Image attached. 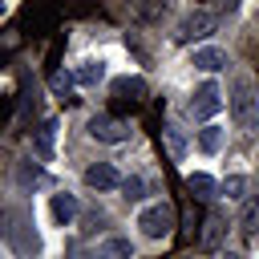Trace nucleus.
<instances>
[{"label":"nucleus","instance_id":"nucleus-1","mask_svg":"<svg viewBox=\"0 0 259 259\" xmlns=\"http://www.w3.org/2000/svg\"><path fill=\"white\" fill-rule=\"evenodd\" d=\"M231 117H235V125H251L259 117V93H255L251 77L235 81V89H231Z\"/></svg>","mask_w":259,"mask_h":259},{"label":"nucleus","instance_id":"nucleus-2","mask_svg":"<svg viewBox=\"0 0 259 259\" xmlns=\"http://www.w3.org/2000/svg\"><path fill=\"white\" fill-rule=\"evenodd\" d=\"M138 227H142L146 239H166V235L174 231V206H170V202H154V206H146V210L138 214Z\"/></svg>","mask_w":259,"mask_h":259},{"label":"nucleus","instance_id":"nucleus-3","mask_svg":"<svg viewBox=\"0 0 259 259\" xmlns=\"http://www.w3.org/2000/svg\"><path fill=\"white\" fill-rule=\"evenodd\" d=\"M210 32H214V16H210L206 8H190V12L178 20L174 40H178V45H190V40H202V36H210Z\"/></svg>","mask_w":259,"mask_h":259},{"label":"nucleus","instance_id":"nucleus-4","mask_svg":"<svg viewBox=\"0 0 259 259\" xmlns=\"http://www.w3.org/2000/svg\"><path fill=\"white\" fill-rule=\"evenodd\" d=\"M85 130H89V138H93V142H101V146H117V142H125V138H130V125H125V121H117V117H109V113H93Z\"/></svg>","mask_w":259,"mask_h":259},{"label":"nucleus","instance_id":"nucleus-5","mask_svg":"<svg viewBox=\"0 0 259 259\" xmlns=\"http://www.w3.org/2000/svg\"><path fill=\"white\" fill-rule=\"evenodd\" d=\"M223 109V89L214 85V81H202L198 89H194V97H190V117H214Z\"/></svg>","mask_w":259,"mask_h":259},{"label":"nucleus","instance_id":"nucleus-6","mask_svg":"<svg viewBox=\"0 0 259 259\" xmlns=\"http://www.w3.org/2000/svg\"><path fill=\"white\" fill-rule=\"evenodd\" d=\"M85 186H93V190H117L121 174L109 162H93V166H85Z\"/></svg>","mask_w":259,"mask_h":259},{"label":"nucleus","instance_id":"nucleus-7","mask_svg":"<svg viewBox=\"0 0 259 259\" xmlns=\"http://www.w3.org/2000/svg\"><path fill=\"white\" fill-rule=\"evenodd\" d=\"M190 65L202 69V73H219V69H227V49H219V45H202V49L190 53Z\"/></svg>","mask_w":259,"mask_h":259},{"label":"nucleus","instance_id":"nucleus-8","mask_svg":"<svg viewBox=\"0 0 259 259\" xmlns=\"http://www.w3.org/2000/svg\"><path fill=\"white\" fill-rule=\"evenodd\" d=\"M32 154H36L40 162H57V121H53V117L36 130V138H32Z\"/></svg>","mask_w":259,"mask_h":259},{"label":"nucleus","instance_id":"nucleus-9","mask_svg":"<svg viewBox=\"0 0 259 259\" xmlns=\"http://www.w3.org/2000/svg\"><path fill=\"white\" fill-rule=\"evenodd\" d=\"M49 214H53V223H57V227H69V223L77 219V194L57 190V194L49 198Z\"/></svg>","mask_w":259,"mask_h":259},{"label":"nucleus","instance_id":"nucleus-10","mask_svg":"<svg viewBox=\"0 0 259 259\" xmlns=\"http://www.w3.org/2000/svg\"><path fill=\"white\" fill-rule=\"evenodd\" d=\"M113 93H117V97H125V101H142L150 89H146V81H142V77H121V81H113Z\"/></svg>","mask_w":259,"mask_h":259},{"label":"nucleus","instance_id":"nucleus-11","mask_svg":"<svg viewBox=\"0 0 259 259\" xmlns=\"http://www.w3.org/2000/svg\"><path fill=\"white\" fill-rule=\"evenodd\" d=\"M219 190H223L227 198H247V194H251V178H247V174H227V178L219 182Z\"/></svg>","mask_w":259,"mask_h":259},{"label":"nucleus","instance_id":"nucleus-12","mask_svg":"<svg viewBox=\"0 0 259 259\" xmlns=\"http://www.w3.org/2000/svg\"><path fill=\"white\" fill-rule=\"evenodd\" d=\"M223 235H227V219H223L219 210H210V214H206V231H202V243H206V247H219V243H223Z\"/></svg>","mask_w":259,"mask_h":259},{"label":"nucleus","instance_id":"nucleus-13","mask_svg":"<svg viewBox=\"0 0 259 259\" xmlns=\"http://www.w3.org/2000/svg\"><path fill=\"white\" fill-rule=\"evenodd\" d=\"M101 77H105V61H101V57L81 61V69H77V81H81V85H97Z\"/></svg>","mask_w":259,"mask_h":259},{"label":"nucleus","instance_id":"nucleus-14","mask_svg":"<svg viewBox=\"0 0 259 259\" xmlns=\"http://www.w3.org/2000/svg\"><path fill=\"white\" fill-rule=\"evenodd\" d=\"M198 150L202 154H219L223 150V125H202L198 130Z\"/></svg>","mask_w":259,"mask_h":259},{"label":"nucleus","instance_id":"nucleus-15","mask_svg":"<svg viewBox=\"0 0 259 259\" xmlns=\"http://www.w3.org/2000/svg\"><path fill=\"white\" fill-rule=\"evenodd\" d=\"M186 186H190L198 198H214V194H219V182H214L210 174H202V170H198V174H190V178H186Z\"/></svg>","mask_w":259,"mask_h":259},{"label":"nucleus","instance_id":"nucleus-16","mask_svg":"<svg viewBox=\"0 0 259 259\" xmlns=\"http://www.w3.org/2000/svg\"><path fill=\"white\" fill-rule=\"evenodd\" d=\"M162 138H166V146H170L174 158H186V138H182L178 125H162Z\"/></svg>","mask_w":259,"mask_h":259},{"label":"nucleus","instance_id":"nucleus-17","mask_svg":"<svg viewBox=\"0 0 259 259\" xmlns=\"http://www.w3.org/2000/svg\"><path fill=\"white\" fill-rule=\"evenodd\" d=\"M134 12H138L142 20H158V16L166 12V0H134Z\"/></svg>","mask_w":259,"mask_h":259},{"label":"nucleus","instance_id":"nucleus-18","mask_svg":"<svg viewBox=\"0 0 259 259\" xmlns=\"http://www.w3.org/2000/svg\"><path fill=\"white\" fill-rule=\"evenodd\" d=\"M121 190H125V198H130V202H138V198L146 194V182H142L138 174H130V178H121Z\"/></svg>","mask_w":259,"mask_h":259},{"label":"nucleus","instance_id":"nucleus-19","mask_svg":"<svg viewBox=\"0 0 259 259\" xmlns=\"http://www.w3.org/2000/svg\"><path fill=\"white\" fill-rule=\"evenodd\" d=\"M101 251H105V255H130L134 247H130V239H105Z\"/></svg>","mask_w":259,"mask_h":259},{"label":"nucleus","instance_id":"nucleus-20","mask_svg":"<svg viewBox=\"0 0 259 259\" xmlns=\"http://www.w3.org/2000/svg\"><path fill=\"white\" fill-rule=\"evenodd\" d=\"M53 89H57L61 97H69V77H65V73H57V77H53Z\"/></svg>","mask_w":259,"mask_h":259},{"label":"nucleus","instance_id":"nucleus-21","mask_svg":"<svg viewBox=\"0 0 259 259\" xmlns=\"http://www.w3.org/2000/svg\"><path fill=\"white\" fill-rule=\"evenodd\" d=\"M223 4H227V8H235V4H239V0H223Z\"/></svg>","mask_w":259,"mask_h":259}]
</instances>
